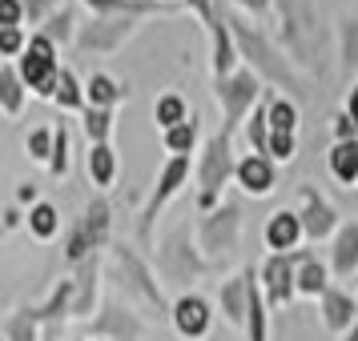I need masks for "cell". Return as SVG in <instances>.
<instances>
[{
    "instance_id": "cell-1",
    "label": "cell",
    "mask_w": 358,
    "mask_h": 341,
    "mask_svg": "<svg viewBox=\"0 0 358 341\" xmlns=\"http://www.w3.org/2000/svg\"><path fill=\"white\" fill-rule=\"evenodd\" d=\"M229 33H234V45H238V56H245V65L258 73L262 81L270 84H286V89H298L302 77H298V65L282 52V45H274L270 36L254 29L250 20L229 17Z\"/></svg>"
},
{
    "instance_id": "cell-2",
    "label": "cell",
    "mask_w": 358,
    "mask_h": 341,
    "mask_svg": "<svg viewBox=\"0 0 358 341\" xmlns=\"http://www.w3.org/2000/svg\"><path fill=\"white\" fill-rule=\"evenodd\" d=\"M282 24V52L298 68L318 73V13L310 0H274Z\"/></svg>"
},
{
    "instance_id": "cell-3",
    "label": "cell",
    "mask_w": 358,
    "mask_h": 341,
    "mask_svg": "<svg viewBox=\"0 0 358 341\" xmlns=\"http://www.w3.org/2000/svg\"><path fill=\"white\" fill-rule=\"evenodd\" d=\"M229 177H238V157H234V137L229 132H213L206 149H201V161H197V205L201 209H217L222 189L229 185Z\"/></svg>"
},
{
    "instance_id": "cell-4",
    "label": "cell",
    "mask_w": 358,
    "mask_h": 341,
    "mask_svg": "<svg viewBox=\"0 0 358 341\" xmlns=\"http://www.w3.org/2000/svg\"><path fill=\"white\" fill-rule=\"evenodd\" d=\"M262 77L254 73V68H234L229 77H222V81H213V97H217V105H222V113H226V121H222V132H229L234 137V129L242 125V121H250V109H258L262 100Z\"/></svg>"
},
{
    "instance_id": "cell-5",
    "label": "cell",
    "mask_w": 358,
    "mask_h": 341,
    "mask_svg": "<svg viewBox=\"0 0 358 341\" xmlns=\"http://www.w3.org/2000/svg\"><path fill=\"white\" fill-rule=\"evenodd\" d=\"M157 265H162L165 281H173V285H194V281H201L206 273H213V269H217L210 257H201L194 245H189L185 225L173 229V233L165 237L162 253H157Z\"/></svg>"
},
{
    "instance_id": "cell-6",
    "label": "cell",
    "mask_w": 358,
    "mask_h": 341,
    "mask_svg": "<svg viewBox=\"0 0 358 341\" xmlns=\"http://www.w3.org/2000/svg\"><path fill=\"white\" fill-rule=\"evenodd\" d=\"M109 225H113V209H109V201H101V197H97V201H89L85 217H77V225L69 229L65 257L73 261V265L89 261L97 249L109 245Z\"/></svg>"
},
{
    "instance_id": "cell-7",
    "label": "cell",
    "mask_w": 358,
    "mask_h": 341,
    "mask_svg": "<svg viewBox=\"0 0 358 341\" xmlns=\"http://www.w3.org/2000/svg\"><path fill=\"white\" fill-rule=\"evenodd\" d=\"M20 77H24V84L33 89L36 97H49L57 93V77H61V61H57V45H52L45 33H33L29 36V49H24V56L17 61Z\"/></svg>"
},
{
    "instance_id": "cell-8",
    "label": "cell",
    "mask_w": 358,
    "mask_h": 341,
    "mask_svg": "<svg viewBox=\"0 0 358 341\" xmlns=\"http://www.w3.org/2000/svg\"><path fill=\"white\" fill-rule=\"evenodd\" d=\"M137 24H141V17H97L93 24H81L73 49L81 56H113L137 33Z\"/></svg>"
},
{
    "instance_id": "cell-9",
    "label": "cell",
    "mask_w": 358,
    "mask_h": 341,
    "mask_svg": "<svg viewBox=\"0 0 358 341\" xmlns=\"http://www.w3.org/2000/svg\"><path fill=\"white\" fill-rule=\"evenodd\" d=\"M238 233H242V213H238V205H217L197 225V249L206 257H229L238 249Z\"/></svg>"
},
{
    "instance_id": "cell-10",
    "label": "cell",
    "mask_w": 358,
    "mask_h": 341,
    "mask_svg": "<svg viewBox=\"0 0 358 341\" xmlns=\"http://www.w3.org/2000/svg\"><path fill=\"white\" fill-rule=\"evenodd\" d=\"M185 181H189V157H169L165 169H162V177H157V185H153V193H149V201H145V209H141V221H137V237H141V245H149L157 213L165 209L169 197L181 193Z\"/></svg>"
},
{
    "instance_id": "cell-11",
    "label": "cell",
    "mask_w": 358,
    "mask_h": 341,
    "mask_svg": "<svg viewBox=\"0 0 358 341\" xmlns=\"http://www.w3.org/2000/svg\"><path fill=\"white\" fill-rule=\"evenodd\" d=\"M310 257H314L310 249H294V253H274V257L262 265V285H266V301H270V305L294 301V293H298V273H294V265H302V261H310Z\"/></svg>"
},
{
    "instance_id": "cell-12",
    "label": "cell",
    "mask_w": 358,
    "mask_h": 341,
    "mask_svg": "<svg viewBox=\"0 0 358 341\" xmlns=\"http://www.w3.org/2000/svg\"><path fill=\"white\" fill-rule=\"evenodd\" d=\"M298 221H302V233H306L310 241H326L330 233L342 229L338 209H334L314 185H302V189H298Z\"/></svg>"
},
{
    "instance_id": "cell-13",
    "label": "cell",
    "mask_w": 358,
    "mask_h": 341,
    "mask_svg": "<svg viewBox=\"0 0 358 341\" xmlns=\"http://www.w3.org/2000/svg\"><path fill=\"white\" fill-rule=\"evenodd\" d=\"M113 257H117V265H121V273H125V285H129L137 297H145L157 313H165V309H169L165 305V293L157 289V281H153V273H149L145 257H141L133 245H113Z\"/></svg>"
},
{
    "instance_id": "cell-14",
    "label": "cell",
    "mask_w": 358,
    "mask_h": 341,
    "mask_svg": "<svg viewBox=\"0 0 358 341\" xmlns=\"http://www.w3.org/2000/svg\"><path fill=\"white\" fill-rule=\"evenodd\" d=\"M141 333H145L141 317L113 305V301H105L97 309V317H93V338H101V341H141Z\"/></svg>"
},
{
    "instance_id": "cell-15",
    "label": "cell",
    "mask_w": 358,
    "mask_h": 341,
    "mask_svg": "<svg viewBox=\"0 0 358 341\" xmlns=\"http://www.w3.org/2000/svg\"><path fill=\"white\" fill-rule=\"evenodd\" d=\"M169 317H173V329H178L181 338H206V333H210V321H213L210 301L197 297V293L178 297L173 309H169Z\"/></svg>"
},
{
    "instance_id": "cell-16",
    "label": "cell",
    "mask_w": 358,
    "mask_h": 341,
    "mask_svg": "<svg viewBox=\"0 0 358 341\" xmlns=\"http://www.w3.org/2000/svg\"><path fill=\"white\" fill-rule=\"evenodd\" d=\"M355 321H358V301L346 289L330 285V289L322 293V325L330 333H342V338H346Z\"/></svg>"
},
{
    "instance_id": "cell-17",
    "label": "cell",
    "mask_w": 358,
    "mask_h": 341,
    "mask_svg": "<svg viewBox=\"0 0 358 341\" xmlns=\"http://www.w3.org/2000/svg\"><path fill=\"white\" fill-rule=\"evenodd\" d=\"M93 17H153V13H173L178 4L165 0H77Z\"/></svg>"
},
{
    "instance_id": "cell-18",
    "label": "cell",
    "mask_w": 358,
    "mask_h": 341,
    "mask_svg": "<svg viewBox=\"0 0 358 341\" xmlns=\"http://www.w3.org/2000/svg\"><path fill=\"white\" fill-rule=\"evenodd\" d=\"M358 269V221H346V225L334 233V249H330V273L350 281Z\"/></svg>"
},
{
    "instance_id": "cell-19",
    "label": "cell",
    "mask_w": 358,
    "mask_h": 341,
    "mask_svg": "<svg viewBox=\"0 0 358 341\" xmlns=\"http://www.w3.org/2000/svg\"><path fill=\"white\" fill-rule=\"evenodd\" d=\"M302 237H306V233H302V221H298V213H290V209H278L274 217H270V225H266V245H270L274 253H294Z\"/></svg>"
},
{
    "instance_id": "cell-20",
    "label": "cell",
    "mask_w": 358,
    "mask_h": 341,
    "mask_svg": "<svg viewBox=\"0 0 358 341\" xmlns=\"http://www.w3.org/2000/svg\"><path fill=\"white\" fill-rule=\"evenodd\" d=\"M238 185H242L250 197H266L274 189V165L270 157H258V153H250L238 161Z\"/></svg>"
},
{
    "instance_id": "cell-21",
    "label": "cell",
    "mask_w": 358,
    "mask_h": 341,
    "mask_svg": "<svg viewBox=\"0 0 358 341\" xmlns=\"http://www.w3.org/2000/svg\"><path fill=\"white\" fill-rule=\"evenodd\" d=\"M245 309H250V269H242L238 277H229L222 285V313L229 325H245Z\"/></svg>"
},
{
    "instance_id": "cell-22",
    "label": "cell",
    "mask_w": 358,
    "mask_h": 341,
    "mask_svg": "<svg viewBox=\"0 0 358 341\" xmlns=\"http://www.w3.org/2000/svg\"><path fill=\"white\" fill-rule=\"evenodd\" d=\"M125 97H129V89L117 81V77H109V73H93L85 81V100L93 109H113L117 100H125Z\"/></svg>"
},
{
    "instance_id": "cell-23",
    "label": "cell",
    "mask_w": 358,
    "mask_h": 341,
    "mask_svg": "<svg viewBox=\"0 0 358 341\" xmlns=\"http://www.w3.org/2000/svg\"><path fill=\"white\" fill-rule=\"evenodd\" d=\"M97 261L89 257L81 261V273H77V281H73V317H85V313H93V301H97Z\"/></svg>"
},
{
    "instance_id": "cell-24",
    "label": "cell",
    "mask_w": 358,
    "mask_h": 341,
    "mask_svg": "<svg viewBox=\"0 0 358 341\" xmlns=\"http://www.w3.org/2000/svg\"><path fill=\"white\" fill-rule=\"evenodd\" d=\"M24 93H29V84H24V77H20V68L17 65H0V109H4V116H20Z\"/></svg>"
},
{
    "instance_id": "cell-25",
    "label": "cell",
    "mask_w": 358,
    "mask_h": 341,
    "mask_svg": "<svg viewBox=\"0 0 358 341\" xmlns=\"http://www.w3.org/2000/svg\"><path fill=\"white\" fill-rule=\"evenodd\" d=\"M77 8H81V4H65V8H57V13L45 20V29H41V33L49 36L52 45H73L77 33H81V29H77Z\"/></svg>"
},
{
    "instance_id": "cell-26",
    "label": "cell",
    "mask_w": 358,
    "mask_h": 341,
    "mask_svg": "<svg viewBox=\"0 0 358 341\" xmlns=\"http://www.w3.org/2000/svg\"><path fill=\"white\" fill-rule=\"evenodd\" d=\"M52 100H57L65 113H85V109H89V100H85V84L77 81V73H73V68H61Z\"/></svg>"
},
{
    "instance_id": "cell-27",
    "label": "cell",
    "mask_w": 358,
    "mask_h": 341,
    "mask_svg": "<svg viewBox=\"0 0 358 341\" xmlns=\"http://www.w3.org/2000/svg\"><path fill=\"white\" fill-rule=\"evenodd\" d=\"M330 173L342 185H355L358 181V141H334V149H330Z\"/></svg>"
},
{
    "instance_id": "cell-28",
    "label": "cell",
    "mask_w": 358,
    "mask_h": 341,
    "mask_svg": "<svg viewBox=\"0 0 358 341\" xmlns=\"http://www.w3.org/2000/svg\"><path fill=\"white\" fill-rule=\"evenodd\" d=\"M245 329H250V341H266L270 338V325H266V297L258 289V277L250 269V309H245Z\"/></svg>"
},
{
    "instance_id": "cell-29",
    "label": "cell",
    "mask_w": 358,
    "mask_h": 341,
    "mask_svg": "<svg viewBox=\"0 0 358 341\" xmlns=\"http://www.w3.org/2000/svg\"><path fill=\"white\" fill-rule=\"evenodd\" d=\"M245 137H250V145H254L258 157H270V137H274V129H270V113H266V93H262L258 109L245 121Z\"/></svg>"
},
{
    "instance_id": "cell-30",
    "label": "cell",
    "mask_w": 358,
    "mask_h": 341,
    "mask_svg": "<svg viewBox=\"0 0 358 341\" xmlns=\"http://www.w3.org/2000/svg\"><path fill=\"white\" fill-rule=\"evenodd\" d=\"M266 113H270V129L274 132H298V105L294 100L266 89Z\"/></svg>"
},
{
    "instance_id": "cell-31",
    "label": "cell",
    "mask_w": 358,
    "mask_h": 341,
    "mask_svg": "<svg viewBox=\"0 0 358 341\" xmlns=\"http://www.w3.org/2000/svg\"><path fill=\"white\" fill-rule=\"evenodd\" d=\"M89 177L97 189H109L117 177V153L109 145H93L89 149Z\"/></svg>"
},
{
    "instance_id": "cell-32",
    "label": "cell",
    "mask_w": 358,
    "mask_h": 341,
    "mask_svg": "<svg viewBox=\"0 0 358 341\" xmlns=\"http://www.w3.org/2000/svg\"><path fill=\"white\" fill-rule=\"evenodd\" d=\"M330 289V269H326L318 257H310L298 265V293H306V297H322Z\"/></svg>"
},
{
    "instance_id": "cell-33",
    "label": "cell",
    "mask_w": 358,
    "mask_h": 341,
    "mask_svg": "<svg viewBox=\"0 0 358 341\" xmlns=\"http://www.w3.org/2000/svg\"><path fill=\"white\" fill-rule=\"evenodd\" d=\"M338 45H342V73L355 77L358 73V17L338 20Z\"/></svg>"
},
{
    "instance_id": "cell-34",
    "label": "cell",
    "mask_w": 358,
    "mask_h": 341,
    "mask_svg": "<svg viewBox=\"0 0 358 341\" xmlns=\"http://www.w3.org/2000/svg\"><path fill=\"white\" fill-rule=\"evenodd\" d=\"M153 116H157V125L169 132V129H178V125H185L194 113L185 109V100H181L178 93H165V97H157V105H153Z\"/></svg>"
},
{
    "instance_id": "cell-35",
    "label": "cell",
    "mask_w": 358,
    "mask_h": 341,
    "mask_svg": "<svg viewBox=\"0 0 358 341\" xmlns=\"http://www.w3.org/2000/svg\"><path fill=\"white\" fill-rule=\"evenodd\" d=\"M81 129L93 145H109V132H113V109H85L81 113Z\"/></svg>"
},
{
    "instance_id": "cell-36",
    "label": "cell",
    "mask_w": 358,
    "mask_h": 341,
    "mask_svg": "<svg viewBox=\"0 0 358 341\" xmlns=\"http://www.w3.org/2000/svg\"><path fill=\"white\" fill-rule=\"evenodd\" d=\"M29 229H33L41 241L57 237V229H61V213H57V205H49V201H36L33 213H29Z\"/></svg>"
},
{
    "instance_id": "cell-37",
    "label": "cell",
    "mask_w": 358,
    "mask_h": 341,
    "mask_svg": "<svg viewBox=\"0 0 358 341\" xmlns=\"http://www.w3.org/2000/svg\"><path fill=\"white\" fill-rule=\"evenodd\" d=\"M194 141H197V116H189L185 125H178V129L165 132V149H169L173 157H189Z\"/></svg>"
},
{
    "instance_id": "cell-38",
    "label": "cell",
    "mask_w": 358,
    "mask_h": 341,
    "mask_svg": "<svg viewBox=\"0 0 358 341\" xmlns=\"http://www.w3.org/2000/svg\"><path fill=\"white\" fill-rule=\"evenodd\" d=\"M36 317L29 313V309H20V313H13L8 321H4V341H36Z\"/></svg>"
},
{
    "instance_id": "cell-39",
    "label": "cell",
    "mask_w": 358,
    "mask_h": 341,
    "mask_svg": "<svg viewBox=\"0 0 358 341\" xmlns=\"http://www.w3.org/2000/svg\"><path fill=\"white\" fill-rule=\"evenodd\" d=\"M24 4V24H36V33L45 29V20L57 13V8H65L61 0H20Z\"/></svg>"
},
{
    "instance_id": "cell-40",
    "label": "cell",
    "mask_w": 358,
    "mask_h": 341,
    "mask_svg": "<svg viewBox=\"0 0 358 341\" xmlns=\"http://www.w3.org/2000/svg\"><path fill=\"white\" fill-rule=\"evenodd\" d=\"M52 145H57V129H33L29 132V157H36V161L49 165Z\"/></svg>"
},
{
    "instance_id": "cell-41",
    "label": "cell",
    "mask_w": 358,
    "mask_h": 341,
    "mask_svg": "<svg viewBox=\"0 0 358 341\" xmlns=\"http://www.w3.org/2000/svg\"><path fill=\"white\" fill-rule=\"evenodd\" d=\"M49 173L52 177H65L69 173V129L57 125V145H52V157H49Z\"/></svg>"
},
{
    "instance_id": "cell-42",
    "label": "cell",
    "mask_w": 358,
    "mask_h": 341,
    "mask_svg": "<svg viewBox=\"0 0 358 341\" xmlns=\"http://www.w3.org/2000/svg\"><path fill=\"white\" fill-rule=\"evenodd\" d=\"M24 49H29V36H24V29H0V56H24Z\"/></svg>"
},
{
    "instance_id": "cell-43",
    "label": "cell",
    "mask_w": 358,
    "mask_h": 341,
    "mask_svg": "<svg viewBox=\"0 0 358 341\" xmlns=\"http://www.w3.org/2000/svg\"><path fill=\"white\" fill-rule=\"evenodd\" d=\"M298 153V132H274L270 137V161H294Z\"/></svg>"
},
{
    "instance_id": "cell-44",
    "label": "cell",
    "mask_w": 358,
    "mask_h": 341,
    "mask_svg": "<svg viewBox=\"0 0 358 341\" xmlns=\"http://www.w3.org/2000/svg\"><path fill=\"white\" fill-rule=\"evenodd\" d=\"M0 29H24V4L20 0H0Z\"/></svg>"
},
{
    "instance_id": "cell-45",
    "label": "cell",
    "mask_w": 358,
    "mask_h": 341,
    "mask_svg": "<svg viewBox=\"0 0 358 341\" xmlns=\"http://www.w3.org/2000/svg\"><path fill=\"white\" fill-rule=\"evenodd\" d=\"M334 141H358V125L350 121V113H334Z\"/></svg>"
},
{
    "instance_id": "cell-46",
    "label": "cell",
    "mask_w": 358,
    "mask_h": 341,
    "mask_svg": "<svg viewBox=\"0 0 358 341\" xmlns=\"http://www.w3.org/2000/svg\"><path fill=\"white\" fill-rule=\"evenodd\" d=\"M238 8H245V13H254V17H262V13L270 8V0H238Z\"/></svg>"
},
{
    "instance_id": "cell-47",
    "label": "cell",
    "mask_w": 358,
    "mask_h": 341,
    "mask_svg": "<svg viewBox=\"0 0 358 341\" xmlns=\"http://www.w3.org/2000/svg\"><path fill=\"white\" fill-rule=\"evenodd\" d=\"M346 113H350V121L358 125V84L350 89V100H346Z\"/></svg>"
},
{
    "instance_id": "cell-48",
    "label": "cell",
    "mask_w": 358,
    "mask_h": 341,
    "mask_svg": "<svg viewBox=\"0 0 358 341\" xmlns=\"http://www.w3.org/2000/svg\"><path fill=\"white\" fill-rule=\"evenodd\" d=\"M342 341H358V321L350 325V333H346V338H342Z\"/></svg>"
},
{
    "instance_id": "cell-49",
    "label": "cell",
    "mask_w": 358,
    "mask_h": 341,
    "mask_svg": "<svg viewBox=\"0 0 358 341\" xmlns=\"http://www.w3.org/2000/svg\"><path fill=\"white\" fill-rule=\"evenodd\" d=\"M165 4H181V0H165Z\"/></svg>"
},
{
    "instance_id": "cell-50",
    "label": "cell",
    "mask_w": 358,
    "mask_h": 341,
    "mask_svg": "<svg viewBox=\"0 0 358 341\" xmlns=\"http://www.w3.org/2000/svg\"><path fill=\"white\" fill-rule=\"evenodd\" d=\"M0 341H4V338H0Z\"/></svg>"
}]
</instances>
